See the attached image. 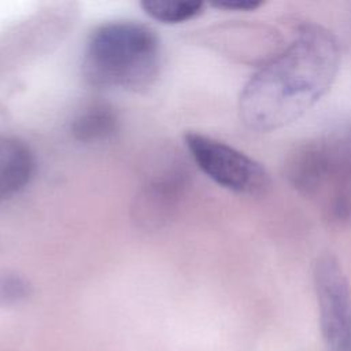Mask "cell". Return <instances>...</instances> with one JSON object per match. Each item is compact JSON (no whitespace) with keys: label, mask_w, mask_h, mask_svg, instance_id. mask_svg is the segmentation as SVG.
Here are the masks:
<instances>
[{"label":"cell","mask_w":351,"mask_h":351,"mask_svg":"<svg viewBox=\"0 0 351 351\" xmlns=\"http://www.w3.org/2000/svg\"><path fill=\"white\" fill-rule=\"evenodd\" d=\"M178 176L180 174L170 178L158 180L144 191L137 206L141 219H163L177 196L178 186L181 184Z\"/></svg>","instance_id":"cell-8"},{"label":"cell","mask_w":351,"mask_h":351,"mask_svg":"<svg viewBox=\"0 0 351 351\" xmlns=\"http://www.w3.org/2000/svg\"><path fill=\"white\" fill-rule=\"evenodd\" d=\"M262 4L261 0H214L213 5L221 10L251 11Z\"/></svg>","instance_id":"cell-11"},{"label":"cell","mask_w":351,"mask_h":351,"mask_svg":"<svg viewBox=\"0 0 351 351\" xmlns=\"http://www.w3.org/2000/svg\"><path fill=\"white\" fill-rule=\"evenodd\" d=\"M141 7L152 19L176 25L200 15L204 10V3L197 0H143Z\"/></svg>","instance_id":"cell-9"},{"label":"cell","mask_w":351,"mask_h":351,"mask_svg":"<svg viewBox=\"0 0 351 351\" xmlns=\"http://www.w3.org/2000/svg\"><path fill=\"white\" fill-rule=\"evenodd\" d=\"M119 128L118 115L106 103H92L84 107L71 122L73 136L86 144L107 141Z\"/></svg>","instance_id":"cell-7"},{"label":"cell","mask_w":351,"mask_h":351,"mask_svg":"<svg viewBox=\"0 0 351 351\" xmlns=\"http://www.w3.org/2000/svg\"><path fill=\"white\" fill-rule=\"evenodd\" d=\"M292 188L336 225L351 222V119L298 144L287 156Z\"/></svg>","instance_id":"cell-2"},{"label":"cell","mask_w":351,"mask_h":351,"mask_svg":"<svg viewBox=\"0 0 351 351\" xmlns=\"http://www.w3.org/2000/svg\"><path fill=\"white\" fill-rule=\"evenodd\" d=\"M313 277L325 350L351 351V288L337 258L319 255Z\"/></svg>","instance_id":"cell-5"},{"label":"cell","mask_w":351,"mask_h":351,"mask_svg":"<svg viewBox=\"0 0 351 351\" xmlns=\"http://www.w3.org/2000/svg\"><path fill=\"white\" fill-rule=\"evenodd\" d=\"M185 145L197 167L219 186L248 196L265 195L270 188L266 169L232 145L195 132L185 134Z\"/></svg>","instance_id":"cell-4"},{"label":"cell","mask_w":351,"mask_h":351,"mask_svg":"<svg viewBox=\"0 0 351 351\" xmlns=\"http://www.w3.org/2000/svg\"><path fill=\"white\" fill-rule=\"evenodd\" d=\"M159 69L158 34L134 21H112L97 26L84 51L82 73L95 86L145 90L155 82Z\"/></svg>","instance_id":"cell-3"},{"label":"cell","mask_w":351,"mask_h":351,"mask_svg":"<svg viewBox=\"0 0 351 351\" xmlns=\"http://www.w3.org/2000/svg\"><path fill=\"white\" fill-rule=\"evenodd\" d=\"M34 171L36 159L30 147L18 137L0 134V202L21 193Z\"/></svg>","instance_id":"cell-6"},{"label":"cell","mask_w":351,"mask_h":351,"mask_svg":"<svg viewBox=\"0 0 351 351\" xmlns=\"http://www.w3.org/2000/svg\"><path fill=\"white\" fill-rule=\"evenodd\" d=\"M339 62V44L329 30L313 23L302 26L245 84L239 100L243 123L255 132L292 123L329 90Z\"/></svg>","instance_id":"cell-1"},{"label":"cell","mask_w":351,"mask_h":351,"mask_svg":"<svg viewBox=\"0 0 351 351\" xmlns=\"http://www.w3.org/2000/svg\"><path fill=\"white\" fill-rule=\"evenodd\" d=\"M30 293V287L15 273L0 274V306H8L25 300Z\"/></svg>","instance_id":"cell-10"}]
</instances>
